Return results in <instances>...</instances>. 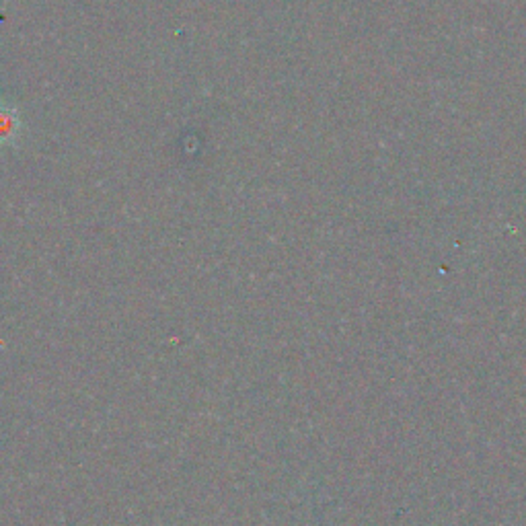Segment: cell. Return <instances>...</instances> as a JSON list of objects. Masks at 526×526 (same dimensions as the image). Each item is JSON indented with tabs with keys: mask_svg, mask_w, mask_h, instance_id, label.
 Here are the masks:
<instances>
[{
	"mask_svg": "<svg viewBox=\"0 0 526 526\" xmlns=\"http://www.w3.org/2000/svg\"><path fill=\"white\" fill-rule=\"evenodd\" d=\"M19 114L11 105H0V142H11L21 132Z\"/></svg>",
	"mask_w": 526,
	"mask_h": 526,
	"instance_id": "obj_1",
	"label": "cell"
}]
</instances>
